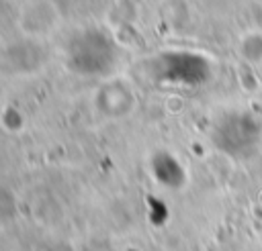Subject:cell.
<instances>
[{"mask_svg":"<svg viewBox=\"0 0 262 251\" xmlns=\"http://www.w3.org/2000/svg\"><path fill=\"white\" fill-rule=\"evenodd\" d=\"M258 133V124L246 114H229L217 124L215 141L223 151L231 155H242L248 153L250 145H256Z\"/></svg>","mask_w":262,"mask_h":251,"instance_id":"cell-1","label":"cell"}]
</instances>
